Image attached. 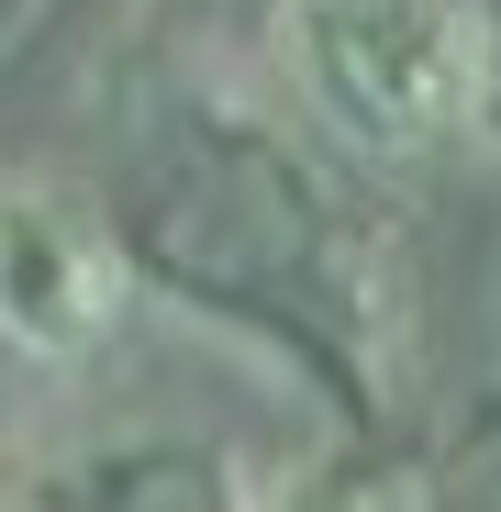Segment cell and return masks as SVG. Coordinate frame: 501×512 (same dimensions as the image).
<instances>
[{
    "label": "cell",
    "instance_id": "cell-2",
    "mask_svg": "<svg viewBox=\"0 0 501 512\" xmlns=\"http://www.w3.org/2000/svg\"><path fill=\"white\" fill-rule=\"evenodd\" d=\"M123 312V256L45 190H0V334L23 357H78Z\"/></svg>",
    "mask_w": 501,
    "mask_h": 512
},
{
    "label": "cell",
    "instance_id": "cell-1",
    "mask_svg": "<svg viewBox=\"0 0 501 512\" xmlns=\"http://www.w3.org/2000/svg\"><path fill=\"white\" fill-rule=\"evenodd\" d=\"M290 67L346 145L424 156L479 112L490 34L468 0H290Z\"/></svg>",
    "mask_w": 501,
    "mask_h": 512
}]
</instances>
